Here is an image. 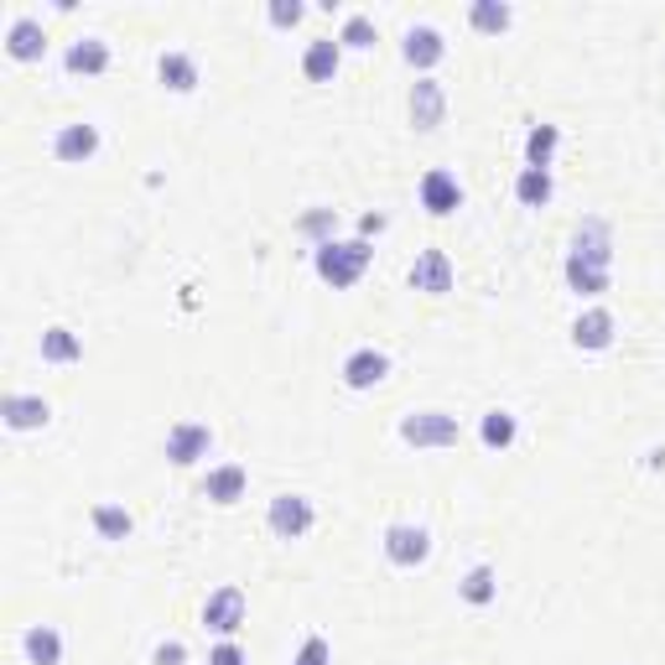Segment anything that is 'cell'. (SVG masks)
<instances>
[{"label": "cell", "mask_w": 665, "mask_h": 665, "mask_svg": "<svg viewBox=\"0 0 665 665\" xmlns=\"http://www.w3.org/2000/svg\"><path fill=\"white\" fill-rule=\"evenodd\" d=\"M151 665H188V644L183 640H162L151 650Z\"/></svg>", "instance_id": "cell-33"}, {"label": "cell", "mask_w": 665, "mask_h": 665, "mask_svg": "<svg viewBox=\"0 0 665 665\" xmlns=\"http://www.w3.org/2000/svg\"><path fill=\"white\" fill-rule=\"evenodd\" d=\"M265 16H271V26H302V16H308V5H302V0H271V11H265Z\"/></svg>", "instance_id": "cell-31"}, {"label": "cell", "mask_w": 665, "mask_h": 665, "mask_svg": "<svg viewBox=\"0 0 665 665\" xmlns=\"http://www.w3.org/2000/svg\"><path fill=\"white\" fill-rule=\"evenodd\" d=\"M457 593H463V603H474V608H489L499 598V577L494 567H474L463 582H457Z\"/></svg>", "instance_id": "cell-27"}, {"label": "cell", "mask_w": 665, "mask_h": 665, "mask_svg": "<svg viewBox=\"0 0 665 665\" xmlns=\"http://www.w3.org/2000/svg\"><path fill=\"white\" fill-rule=\"evenodd\" d=\"M614 281V235L603 218H582L567 255V286L577 297H603Z\"/></svg>", "instance_id": "cell-1"}, {"label": "cell", "mask_w": 665, "mask_h": 665, "mask_svg": "<svg viewBox=\"0 0 665 665\" xmlns=\"http://www.w3.org/2000/svg\"><path fill=\"white\" fill-rule=\"evenodd\" d=\"M401 58L411 63V68H422V78H427V68H437V63L448 58V42H442L437 26H411L405 42H401Z\"/></svg>", "instance_id": "cell-14"}, {"label": "cell", "mask_w": 665, "mask_h": 665, "mask_svg": "<svg viewBox=\"0 0 665 665\" xmlns=\"http://www.w3.org/2000/svg\"><path fill=\"white\" fill-rule=\"evenodd\" d=\"M291 665H332V644L323 640V635H308L302 640V650H297V661Z\"/></svg>", "instance_id": "cell-32"}, {"label": "cell", "mask_w": 665, "mask_h": 665, "mask_svg": "<svg viewBox=\"0 0 665 665\" xmlns=\"http://www.w3.org/2000/svg\"><path fill=\"white\" fill-rule=\"evenodd\" d=\"M338 42H343V48H354V52H369L375 48V22L354 11V16L343 22V32H338Z\"/></svg>", "instance_id": "cell-29"}, {"label": "cell", "mask_w": 665, "mask_h": 665, "mask_svg": "<svg viewBox=\"0 0 665 665\" xmlns=\"http://www.w3.org/2000/svg\"><path fill=\"white\" fill-rule=\"evenodd\" d=\"M63 68L84 73V78H99V73L110 68V42H99V37H78V42H68V52H63Z\"/></svg>", "instance_id": "cell-19"}, {"label": "cell", "mask_w": 665, "mask_h": 665, "mask_svg": "<svg viewBox=\"0 0 665 665\" xmlns=\"http://www.w3.org/2000/svg\"><path fill=\"white\" fill-rule=\"evenodd\" d=\"M614 328L618 323H614V312L608 308H588L577 323H572V343H577L582 354H603V349L614 343Z\"/></svg>", "instance_id": "cell-15"}, {"label": "cell", "mask_w": 665, "mask_h": 665, "mask_svg": "<svg viewBox=\"0 0 665 665\" xmlns=\"http://www.w3.org/2000/svg\"><path fill=\"white\" fill-rule=\"evenodd\" d=\"M332 224H338V214H332V209H312V214H302V235H312L317 244H328Z\"/></svg>", "instance_id": "cell-30"}, {"label": "cell", "mask_w": 665, "mask_h": 665, "mask_svg": "<svg viewBox=\"0 0 665 665\" xmlns=\"http://www.w3.org/2000/svg\"><path fill=\"white\" fill-rule=\"evenodd\" d=\"M422 209L431 218H448L463 209V188H457V177H452L448 166H431L427 177H422Z\"/></svg>", "instance_id": "cell-10"}, {"label": "cell", "mask_w": 665, "mask_h": 665, "mask_svg": "<svg viewBox=\"0 0 665 665\" xmlns=\"http://www.w3.org/2000/svg\"><path fill=\"white\" fill-rule=\"evenodd\" d=\"M5 52H11L16 63H42V52H48V32H42V22L16 16V22L5 26Z\"/></svg>", "instance_id": "cell-16"}, {"label": "cell", "mask_w": 665, "mask_h": 665, "mask_svg": "<svg viewBox=\"0 0 665 665\" xmlns=\"http://www.w3.org/2000/svg\"><path fill=\"white\" fill-rule=\"evenodd\" d=\"M468 22H474V32H484V37H499V32H510L515 11H510L504 0H474V5H468Z\"/></svg>", "instance_id": "cell-26"}, {"label": "cell", "mask_w": 665, "mask_h": 665, "mask_svg": "<svg viewBox=\"0 0 665 665\" xmlns=\"http://www.w3.org/2000/svg\"><path fill=\"white\" fill-rule=\"evenodd\" d=\"M99 151V125H84V120H73V125H58V136H52V156L68 166H84L95 162Z\"/></svg>", "instance_id": "cell-9"}, {"label": "cell", "mask_w": 665, "mask_h": 665, "mask_svg": "<svg viewBox=\"0 0 665 665\" xmlns=\"http://www.w3.org/2000/svg\"><path fill=\"white\" fill-rule=\"evenodd\" d=\"M244 614H250V603H244V593H239L235 582L214 588L209 603H203V624H209L214 635H224V640H235L239 629H244Z\"/></svg>", "instance_id": "cell-5"}, {"label": "cell", "mask_w": 665, "mask_h": 665, "mask_svg": "<svg viewBox=\"0 0 665 665\" xmlns=\"http://www.w3.org/2000/svg\"><path fill=\"white\" fill-rule=\"evenodd\" d=\"M515 198H520L525 209H547V203H551V172L525 166L520 177H515Z\"/></svg>", "instance_id": "cell-28"}, {"label": "cell", "mask_w": 665, "mask_h": 665, "mask_svg": "<svg viewBox=\"0 0 665 665\" xmlns=\"http://www.w3.org/2000/svg\"><path fill=\"white\" fill-rule=\"evenodd\" d=\"M375 261V250H369V239H328V244H317L312 250V271L332 286V291H343V286H354L364 271Z\"/></svg>", "instance_id": "cell-2"}, {"label": "cell", "mask_w": 665, "mask_h": 665, "mask_svg": "<svg viewBox=\"0 0 665 665\" xmlns=\"http://www.w3.org/2000/svg\"><path fill=\"white\" fill-rule=\"evenodd\" d=\"M209 448H214V431L203 422H177L166 431V463L172 468H192L198 457H209Z\"/></svg>", "instance_id": "cell-7"}, {"label": "cell", "mask_w": 665, "mask_h": 665, "mask_svg": "<svg viewBox=\"0 0 665 665\" xmlns=\"http://www.w3.org/2000/svg\"><path fill=\"white\" fill-rule=\"evenodd\" d=\"M556 146H562V130H556V125H530V136H525V166H536V172H551V156H556Z\"/></svg>", "instance_id": "cell-23"}, {"label": "cell", "mask_w": 665, "mask_h": 665, "mask_svg": "<svg viewBox=\"0 0 665 665\" xmlns=\"http://www.w3.org/2000/svg\"><path fill=\"white\" fill-rule=\"evenodd\" d=\"M78 359H84V338L73 328L42 332V364H78Z\"/></svg>", "instance_id": "cell-25"}, {"label": "cell", "mask_w": 665, "mask_h": 665, "mask_svg": "<svg viewBox=\"0 0 665 665\" xmlns=\"http://www.w3.org/2000/svg\"><path fill=\"white\" fill-rule=\"evenodd\" d=\"M209 665H250V661H244V650H239L235 640H218L214 650H209Z\"/></svg>", "instance_id": "cell-34"}, {"label": "cell", "mask_w": 665, "mask_h": 665, "mask_svg": "<svg viewBox=\"0 0 665 665\" xmlns=\"http://www.w3.org/2000/svg\"><path fill=\"white\" fill-rule=\"evenodd\" d=\"M385 556L396 562V567H422L431 556V536L422 530V525H405V520H396V525H385Z\"/></svg>", "instance_id": "cell-6"}, {"label": "cell", "mask_w": 665, "mask_h": 665, "mask_svg": "<svg viewBox=\"0 0 665 665\" xmlns=\"http://www.w3.org/2000/svg\"><path fill=\"white\" fill-rule=\"evenodd\" d=\"M338 63H343V42H338V37H317V42H308V52H302L308 84H332V78H338Z\"/></svg>", "instance_id": "cell-18"}, {"label": "cell", "mask_w": 665, "mask_h": 665, "mask_svg": "<svg viewBox=\"0 0 665 665\" xmlns=\"http://www.w3.org/2000/svg\"><path fill=\"white\" fill-rule=\"evenodd\" d=\"M0 422L11 431H42L52 422V405L42 401V396H16V390H11V396L0 401Z\"/></svg>", "instance_id": "cell-12"}, {"label": "cell", "mask_w": 665, "mask_h": 665, "mask_svg": "<svg viewBox=\"0 0 665 665\" xmlns=\"http://www.w3.org/2000/svg\"><path fill=\"white\" fill-rule=\"evenodd\" d=\"M411 291H427V297H448L452 291V261L448 250H422L411 265Z\"/></svg>", "instance_id": "cell-11"}, {"label": "cell", "mask_w": 665, "mask_h": 665, "mask_svg": "<svg viewBox=\"0 0 665 665\" xmlns=\"http://www.w3.org/2000/svg\"><path fill=\"white\" fill-rule=\"evenodd\" d=\"M515 437H520V427H515L510 411H484V422H478V442H484V448L504 452V448H515Z\"/></svg>", "instance_id": "cell-22"}, {"label": "cell", "mask_w": 665, "mask_h": 665, "mask_svg": "<svg viewBox=\"0 0 665 665\" xmlns=\"http://www.w3.org/2000/svg\"><path fill=\"white\" fill-rule=\"evenodd\" d=\"M457 437H463V427H457V416L452 411H411V416H401V442L405 448H457Z\"/></svg>", "instance_id": "cell-3"}, {"label": "cell", "mask_w": 665, "mask_h": 665, "mask_svg": "<svg viewBox=\"0 0 665 665\" xmlns=\"http://www.w3.org/2000/svg\"><path fill=\"white\" fill-rule=\"evenodd\" d=\"M89 525L99 530V541H130V530H136L130 510H120V504H95V510H89Z\"/></svg>", "instance_id": "cell-24"}, {"label": "cell", "mask_w": 665, "mask_h": 665, "mask_svg": "<svg viewBox=\"0 0 665 665\" xmlns=\"http://www.w3.org/2000/svg\"><path fill=\"white\" fill-rule=\"evenodd\" d=\"M265 525H271V536H281V541H302L312 525H317V510H312L308 494H276L271 510H265Z\"/></svg>", "instance_id": "cell-4"}, {"label": "cell", "mask_w": 665, "mask_h": 665, "mask_svg": "<svg viewBox=\"0 0 665 665\" xmlns=\"http://www.w3.org/2000/svg\"><path fill=\"white\" fill-rule=\"evenodd\" d=\"M380 229H385V218H380V214H364V218H359V239L380 235Z\"/></svg>", "instance_id": "cell-35"}, {"label": "cell", "mask_w": 665, "mask_h": 665, "mask_svg": "<svg viewBox=\"0 0 665 665\" xmlns=\"http://www.w3.org/2000/svg\"><path fill=\"white\" fill-rule=\"evenodd\" d=\"M156 78H162L172 95H192V89H198V58H192V52H162Z\"/></svg>", "instance_id": "cell-20"}, {"label": "cell", "mask_w": 665, "mask_h": 665, "mask_svg": "<svg viewBox=\"0 0 665 665\" xmlns=\"http://www.w3.org/2000/svg\"><path fill=\"white\" fill-rule=\"evenodd\" d=\"M448 120V89H442V78H416L411 84V125L416 130H437Z\"/></svg>", "instance_id": "cell-8"}, {"label": "cell", "mask_w": 665, "mask_h": 665, "mask_svg": "<svg viewBox=\"0 0 665 665\" xmlns=\"http://www.w3.org/2000/svg\"><path fill=\"white\" fill-rule=\"evenodd\" d=\"M385 375H390V359L380 349H354V354L343 359V385L349 390H375Z\"/></svg>", "instance_id": "cell-17"}, {"label": "cell", "mask_w": 665, "mask_h": 665, "mask_svg": "<svg viewBox=\"0 0 665 665\" xmlns=\"http://www.w3.org/2000/svg\"><path fill=\"white\" fill-rule=\"evenodd\" d=\"M22 650L32 665H63V635L52 624H32L22 635Z\"/></svg>", "instance_id": "cell-21"}, {"label": "cell", "mask_w": 665, "mask_h": 665, "mask_svg": "<svg viewBox=\"0 0 665 665\" xmlns=\"http://www.w3.org/2000/svg\"><path fill=\"white\" fill-rule=\"evenodd\" d=\"M244 489H250V468L244 463H218V468H209V478H203V499L209 504H239L244 499Z\"/></svg>", "instance_id": "cell-13"}]
</instances>
